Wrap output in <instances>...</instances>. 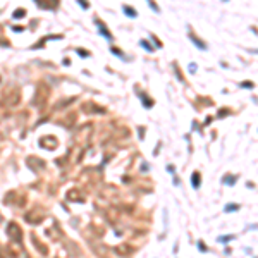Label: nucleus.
<instances>
[{"label":"nucleus","mask_w":258,"mask_h":258,"mask_svg":"<svg viewBox=\"0 0 258 258\" xmlns=\"http://www.w3.org/2000/svg\"><path fill=\"white\" fill-rule=\"evenodd\" d=\"M7 236H9L12 241L21 243V239H22V231H21V227L16 224V222H9V224H7Z\"/></svg>","instance_id":"nucleus-1"},{"label":"nucleus","mask_w":258,"mask_h":258,"mask_svg":"<svg viewBox=\"0 0 258 258\" xmlns=\"http://www.w3.org/2000/svg\"><path fill=\"white\" fill-rule=\"evenodd\" d=\"M41 210L40 208H36V210H33V212H30L28 215H26V220L30 222V224H40L41 220H43V217H45V213H41V215H38Z\"/></svg>","instance_id":"nucleus-2"},{"label":"nucleus","mask_w":258,"mask_h":258,"mask_svg":"<svg viewBox=\"0 0 258 258\" xmlns=\"http://www.w3.org/2000/svg\"><path fill=\"white\" fill-rule=\"evenodd\" d=\"M40 145H45L48 150H53L55 146H57V139L53 138V136H45V138L40 139ZM45 146H43V148H45Z\"/></svg>","instance_id":"nucleus-3"},{"label":"nucleus","mask_w":258,"mask_h":258,"mask_svg":"<svg viewBox=\"0 0 258 258\" xmlns=\"http://www.w3.org/2000/svg\"><path fill=\"white\" fill-rule=\"evenodd\" d=\"M28 165H30V167H33L35 170H40L41 167H45V164H43L40 159H36V157H33V159L28 160Z\"/></svg>","instance_id":"nucleus-4"},{"label":"nucleus","mask_w":258,"mask_h":258,"mask_svg":"<svg viewBox=\"0 0 258 258\" xmlns=\"http://www.w3.org/2000/svg\"><path fill=\"white\" fill-rule=\"evenodd\" d=\"M31 239H33V244H35V248H38V251H40L41 255H47V248H43V246L40 244L38 238H36V236H31Z\"/></svg>","instance_id":"nucleus-5"},{"label":"nucleus","mask_w":258,"mask_h":258,"mask_svg":"<svg viewBox=\"0 0 258 258\" xmlns=\"http://www.w3.org/2000/svg\"><path fill=\"white\" fill-rule=\"evenodd\" d=\"M97 22H98V28H100V31H102V35H103V36H105L107 40H112V35H110L109 30H107V28L103 26V22H102V21H97Z\"/></svg>","instance_id":"nucleus-6"},{"label":"nucleus","mask_w":258,"mask_h":258,"mask_svg":"<svg viewBox=\"0 0 258 258\" xmlns=\"http://www.w3.org/2000/svg\"><path fill=\"white\" fill-rule=\"evenodd\" d=\"M191 184H193V188H200V184H201L200 172H195V174H193V177H191Z\"/></svg>","instance_id":"nucleus-7"},{"label":"nucleus","mask_w":258,"mask_h":258,"mask_svg":"<svg viewBox=\"0 0 258 258\" xmlns=\"http://www.w3.org/2000/svg\"><path fill=\"white\" fill-rule=\"evenodd\" d=\"M191 40H193V43H195V45H198L201 50H207V43H205V41L198 40V38H196V36H193V35H191Z\"/></svg>","instance_id":"nucleus-8"},{"label":"nucleus","mask_w":258,"mask_h":258,"mask_svg":"<svg viewBox=\"0 0 258 258\" xmlns=\"http://www.w3.org/2000/svg\"><path fill=\"white\" fill-rule=\"evenodd\" d=\"M133 249L128 248V246H117L115 248V253H119V255H128V253H131Z\"/></svg>","instance_id":"nucleus-9"},{"label":"nucleus","mask_w":258,"mask_h":258,"mask_svg":"<svg viewBox=\"0 0 258 258\" xmlns=\"http://www.w3.org/2000/svg\"><path fill=\"white\" fill-rule=\"evenodd\" d=\"M124 14H126V16H129V17H136V16H138V12H136V10H133V7H128V5L124 7Z\"/></svg>","instance_id":"nucleus-10"},{"label":"nucleus","mask_w":258,"mask_h":258,"mask_svg":"<svg viewBox=\"0 0 258 258\" xmlns=\"http://www.w3.org/2000/svg\"><path fill=\"white\" fill-rule=\"evenodd\" d=\"M83 110H84V112H102V109H98V107H93V103L84 105V107H83Z\"/></svg>","instance_id":"nucleus-11"},{"label":"nucleus","mask_w":258,"mask_h":258,"mask_svg":"<svg viewBox=\"0 0 258 258\" xmlns=\"http://www.w3.org/2000/svg\"><path fill=\"white\" fill-rule=\"evenodd\" d=\"M141 98L145 100V107H146V109H150V107H151V105H153V102H151V100H150L148 97H146V95H145V93H141Z\"/></svg>","instance_id":"nucleus-12"},{"label":"nucleus","mask_w":258,"mask_h":258,"mask_svg":"<svg viewBox=\"0 0 258 258\" xmlns=\"http://www.w3.org/2000/svg\"><path fill=\"white\" fill-rule=\"evenodd\" d=\"M222 181H224L226 184H231V186H232V184H234V181H236V176H232V177H226V179H222Z\"/></svg>","instance_id":"nucleus-13"},{"label":"nucleus","mask_w":258,"mask_h":258,"mask_svg":"<svg viewBox=\"0 0 258 258\" xmlns=\"http://www.w3.org/2000/svg\"><path fill=\"white\" fill-rule=\"evenodd\" d=\"M146 2H148V4H150V7H151V9H153V10H155V12H159V5H157V4H155V2H153V0H146Z\"/></svg>","instance_id":"nucleus-14"},{"label":"nucleus","mask_w":258,"mask_h":258,"mask_svg":"<svg viewBox=\"0 0 258 258\" xmlns=\"http://www.w3.org/2000/svg\"><path fill=\"white\" fill-rule=\"evenodd\" d=\"M232 210H239V205H227L226 212H232Z\"/></svg>","instance_id":"nucleus-15"},{"label":"nucleus","mask_w":258,"mask_h":258,"mask_svg":"<svg viewBox=\"0 0 258 258\" xmlns=\"http://www.w3.org/2000/svg\"><path fill=\"white\" fill-rule=\"evenodd\" d=\"M139 43H141V45H143V47H145V48L148 50V52H153V48H151V47H150V45H148V41L141 40V41H139Z\"/></svg>","instance_id":"nucleus-16"},{"label":"nucleus","mask_w":258,"mask_h":258,"mask_svg":"<svg viewBox=\"0 0 258 258\" xmlns=\"http://www.w3.org/2000/svg\"><path fill=\"white\" fill-rule=\"evenodd\" d=\"M24 14H26L24 10H16V12H14V17H16V19H17V17H24Z\"/></svg>","instance_id":"nucleus-17"},{"label":"nucleus","mask_w":258,"mask_h":258,"mask_svg":"<svg viewBox=\"0 0 258 258\" xmlns=\"http://www.w3.org/2000/svg\"><path fill=\"white\" fill-rule=\"evenodd\" d=\"M198 248H200V251H207V246L203 244V241H198Z\"/></svg>","instance_id":"nucleus-18"},{"label":"nucleus","mask_w":258,"mask_h":258,"mask_svg":"<svg viewBox=\"0 0 258 258\" xmlns=\"http://www.w3.org/2000/svg\"><path fill=\"white\" fill-rule=\"evenodd\" d=\"M231 239H234V236H226V238H218L220 243H224V241H231Z\"/></svg>","instance_id":"nucleus-19"},{"label":"nucleus","mask_w":258,"mask_h":258,"mask_svg":"<svg viewBox=\"0 0 258 258\" xmlns=\"http://www.w3.org/2000/svg\"><path fill=\"white\" fill-rule=\"evenodd\" d=\"M112 53H115V55H119V57H124V55L120 53V50H119V48H112Z\"/></svg>","instance_id":"nucleus-20"},{"label":"nucleus","mask_w":258,"mask_h":258,"mask_svg":"<svg viewBox=\"0 0 258 258\" xmlns=\"http://www.w3.org/2000/svg\"><path fill=\"white\" fill-rule=\"evenodd\" d=\"M79 4L83 5V7H84V9H88V7H89V4L86 2V0H79Z\"/></svg>","instance_id":"nucleus-21"},{"label":"nucleus","mask_w":258,"mask_h":258,"mask_svg":"<svg viewBox=\"0 0 258 258\" xmlns=\"http://www.w3.org/2000/svg\"><path fill=\"white\" fill-rule=\"evenodd\" d=\"M241 86H244V88H253V83H243Z\"/></svg>","instance_id":"nucleus-22"}]
</instances>
